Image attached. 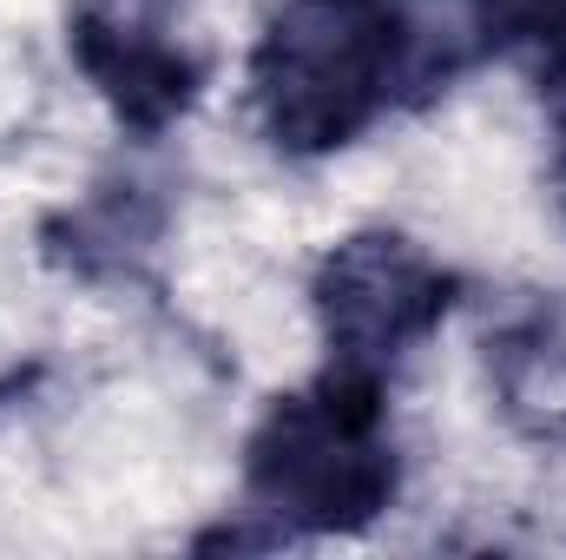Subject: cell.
<instances>
[{
	"instance_id": "6da1fadb",
	"label": "cell",
	"mask_w": 566,
	"mask_h": 560,
	"mask_svg": "<svg viewBox=\"0 0 566 560\" xmlns=\"http://www.w3.org/2000/svg\"><path fill=\"white\" fill-rule=\"evenodd\" d=\"M448 80V53L396 0H290L251 53L258 126L290 158L343 152L382 113L441 93Z\"/></svg>"
},
{
	"instance_id": "7a4b0ae2",
	"label": "cell",
	"mask_w": 566,
	"mask_h": 560,
	"mask_svg": "<svg viewBox=\"0 0 566 560\" xmlns=\"http://www.w3.org/2000/svg\"><path fill=\"white\" fill-rule=\"evenodd\" d=\"M402 462L389 435V390L323 370L310 390L277 396L244 442V515L277 541L363 535L396 501Z\"/></svg>"
},
{
	"instance_id": "3957f363",
	"label": "cell",
	"mask_w": 566,
	"mask_h": 560,
	"mask_svg": "<svg viewBox=\"0 0 566 560\" xmlns=\"http://www.w3.org/2000/svg\"><path fill=\"white\" fill-rule=\"evenodd\" d=\"M454 290V271H441L402 231H356L329 245V258L310 278V310L329 370L389 383V370L441 330Z\"/></svg>"
},
{
	"instance_id": "277c9868",
	"label": "cell",
	"mask_w": 566,
	"mask_h": 560,
	"mask_svg": "<svg viewBox=\"0 0 566 560\" xmlns=\"http://www.w3.org/2000/svg\"><path fill=\"white\" fill-rule=\"evenodd\" d=\"M66 53L133 139L171 133L205 93V60L171 40V0H73Z\"/></svg>"
},
{
	"instance_id": "5b68a950",
	"label": "cell",
	"mask_w": 566,
	"mask_h": 560,
	"mask_svg": "<svg viewBox=\"0 0 566 560\" xmlns=\"http://www.w3.org/2000/svg\"><path fill=\"white\" fill-rule=\"evenodd\" d=\"M165 225H171L165 185L139 178V172H113L80 205L53 211L40 225V251H46V265H60L86 283H133L151 265Z\"/></svg>"
},
{
	"instance_id": "8992f818",
	"label": "cell",
	"mask_w": 566,
	"mask_h": 560,
	"mask_svg": "<svg viewBox=\"0 0 566 560\" xmlns=\"http://www.w3.org/2000/svg\"><path fill=\"white\" fill-rule=\"evenodd\" d=\"M448 20L474 53H494L507 40H541L554 20H566V0H448Z\"/></svg>"
},
{
	"instance_id": "52a82bcc",
	"label": "cell",
	"mask_w": 566,
	"mask_h": 560,
	"mask_svg": "<svg viewBox=\"0 0 566 560\" xmlns=\"http://www.w3.org/2000/svg\"><path fill=\"white\" fill-rule=\"evenodd\" d=\"M534 46V80H541V113H547V133H554V191L566 205V20H554Z\"/></svg>"
},
{
	"instance_id": "ba28073f",
	"label": "cell",
	"mask_w": 566,
	"mask_h": 560,
	"mask_svg": "<svg viewBox=\"0 0 566 560\" xmlns=\"http://www.w3.org/2000/svg\"><path fill=\"white\" fill-rule=\"evenodd\" d=\"M396 7H409V0H396Z\"/></svg>"
}]
</instances>
